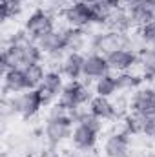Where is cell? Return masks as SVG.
<instances>
[{
  "mask_svg": "<svg viewBox=\"0 0 155 157\" xmlns=\"http://www.w3.org/2000/svg\"><path fill=\"white\" fill-rule=\"evenodd\" d=\"M110 68L113 73H124V71H133V68L139 66L141 62V53L133 46H122L110 51L106 55Z\"/></svg>",
  "mask_w": 155,
  "mask_h": 157,
  "instance_id": "obj_6",
  "label": "cell"
},
{
  "mask_svg": "<svg viewBox=\"0 0 155 157\" xmlns=\"http://www.w3.org/2000/svg\"><path fill=\"white\" fill-rule=\"evenodd\" d=\"M88 112L97 117L99 121H113L117 115V106L110 97H100V95H93V99L88 104Z\"/></svg>",
  "mask_w": 155,
  "mask_h": 157,
  "instance_id": "obj_16",
  "label": "cell"
},
{
  "mask_svg": "<svg viewBox=\"0 0 155 157\" xmlns=\"http://www.w3.org/2000/svg\"><path fill=\"white\" fill-rule=\"evenodd\" d=\"M24 68V71H26V77L29 80V88L31 90H35V88H39L40 84H42V80L46 77V66L39 62V64H29V66H22Z\"/></svg>",
  "mask_w": 155,
  "mask_h": 157,
  "instance_id": "obj_23",
  "label": "cell"
},
{
  "mask_svg": "<svg viewBox=\"0 0 155 157\" xmlns=\"http://www.w3.org/2000/svg\"><path fill=\"white\" fill-rule=\"evenodd\" d=\"M144 119L137 113H126L122 117V132H126L130 137H135V135H142L144 133Z\"/></svg>",
  "mask_w": 155,
  "mask_h": 157,
  "instance_id": "obj_21",
  "label": "cell"
},
{
  "mask_svg": "<svg viewBox=\"0 0 155 157\" xmlns=\"http://www.w3.org/2000/svg\"><path fill=\"white\" fill-rule=\"evenodd\" d=\"M66 77L59 71V70H47L46 71V77L42 80V84L39 86V91L42 95V101L46 106L49 104H55L66 86Z\"/></svg>",
  "mask_w": 155,
  "mask_h": 157,
  "instance_id": "obj_8",
  "label": "cell"
},
{
  "mask_svg": "<svg viewBox=\"0 0 155 157\" xmlns=\"http://www.w3.org/2000/svg\"><path fill=\"white\" fill-rule=\"evenodd\" d=\"M60 157H82L78 152H68V154H64V155H60Z\"/></svg>",
  "mask_w": 155,
  "mask_h": 157,
  "instance_id": "obj_29",
  "label": "cell"
},
{
  "mask_svg": "<svg viewBox=\"0 0 155 157\" xmlns=\"http://www.w3.org/2000/svg\"><path fill=\"white\" fill-rule=\"evenodd\" d=\"M124 9L128 11L131 26L135 29L155 20V7L152 0H124Z\"/></svg>",
  "mask_w": 155,
  "mask_h": 157,
  "instance_id": "obj_9",
  "label": "cell"
},
{
  "mask_svg": "<svg viewBox=\"0 0 155 157\" xmlns=\"http://www.w3.org/2000/svg\"><path fill=\"white\" fill-rule=\"evenodd\" d=\"M141 157H155V152H148V154H142Z\"/></svg>",
  "mask_w": 155,
  "mask_h": 157,
  "instance_id": "obj_31",
  "label": "cell"
},
{
  "mask_svg": "<svg viewBox=\"0 0 155 157\" xmlns=\"http://www.w3.org/2000/svg\"><path fill=\"white\" fill-rule=\"evenodd\" d=\"M60 17L64 18L68 28L88 29L91 26H106V13H102L97 6H88L80 0H75L60 9Z\"/></svg>",
  "mask_w": 155,
  "mask_h": 157,
  "instance_id": "obj_2",
  "label": "cell"
},
{
  "mask_svg": "<svg viewBox=\"0 0 155 157\" xmlns=\"http://www.w3.org/2000/svg\"><path fill=\"white\" fill-rule=\"evenodd\" d=\"M131 154V137L126 132H113L104 139L102 155L104 157H130Z\"/></svg>",
  "mask_w": 155,
  "mask_h": 157,
  "instance_id": "obj_10",
  "label": "cell"
},
{
  "mask_svg": "<svg viewBox=\"0 0 155 157\" xmlns=\"http://www.w3.org/2000/svg\"><path fill=\"white\" fill-rule=\"evenodd\" d=\"M22 29L26 31V35L31 40L39 42L44 35H47V33H51L53 29H57V28H55V17H53V13H51L49 9H46V7H37V9H33V11L28 15V18L24 20V28H22Z\"/></svg>",
  "mask_w": 155,
  "mask_h": 157,
  "instance_id": "obj_5",
  "label": "cell"
},
{
  "mask_svg": "<svg viewBox=\"0 0 155 157\" xmlns=\"http://www.w3.org/2000/svg\"><path fill=\"white\" fill-rule=\"evenodd\" d=\"M124 6V0H100L99 4H97V7L102 11V13H112V11H115V9H120Z\"/></svg>",
  "mask_w": 155,
  "mask_h": 157,
  "instance_id": "obj_25",
  "label": "cell"
},
{
  "mask_svg": "<svg viewBox=\"0 0 155 157\" xmlns=\"http://www.w3.org/2000/svg\"><path fill=\"white\" fill-rule=\"evenodd\" d=\"M73 128H75V119L71 115V112L64 110L59 102H55L46 119V124H44V137H46L47 144L51 148H55V146L70 141Z\"/></svg>",
  "mask_w": 155,
  "mask_h": 157,
  "instance_id": "obj_1",
  "label": "cell"
},
{
  "mask_svg": "<svg viewBox=\"0 0 155 157\" xmlns=\"http://www.w3.org/2000/svg\"><path fill=\"white\" fill-rule=\"evenodd\" d=\"M84 59L82 51H68L60 60V73L68 80H80L84 77Z\"/></svg>",
  "mask_w": 155,
  "mask_h": 157,
  "instance_id": "obj_13",
  "label": "cell"
},
{
  "mask_svg": "<svg viewBox=\"0 0 155 157\" xmlns=\"http://www.w3.org/2000/svg\"><path fill=\"white\" fill-rule=\"evenodd\" d=\"M93 95H95L93 90L82 80H68L57 102L68 112H77L82 108H88Z\"/></svg>",
  "mask_w": 155,
  "mask_h": 157,
  "instance_id": "obj_3",
  "label": "cell"
},
{
  "mask_svg": "<svg viewBox=\"0 0 155 157\" xmlns=\"http://www.w3.org/2000/svg\"><path fill=\"white\" fill-rule=\"evenodd\" d=\"M130 112L141 117L155 113V84H142L130 97Z\"/></svg>",
  "mask_w": 155,
  "mask_h": 157,
  "instance_id": "obj_7",
  "label": "cell"
},
{
  "mask_svg": "<svg viewBox=\"0 0 155 157\" xmlns=\"http://www.w3.org/2000/svg\"><path fill=\"white\" fill-rule=\"evenodd\" d=\"M9 106H11V112L17 113L18 117L33 119L42 112V108H44L46 104H44V101H42V95H40L39 88H35V90L22 91V93H18V95H11Z\"/></svg>",
  "mask_w": 155,
  "mask_h": 157,
  "instance_id": "obj_4",
  "label": "cell"
},
{
  "mask_svg": "<svg viewBox=\"0 0 155 157\" xmlns=\"http://www.w3.org/2000/svg\"><path fill=\"white\" fill-rule=\"evenodd\" d=\"M106 28L112 31H117V33H128L130 29H133L130 15L124 9V6L120 9H115V11L106 15Z\"/></svg>",
  "mask_w": 155,
  "mask_h": 157,
  "instance_id": "obj_17",
  "label": "cell"
},
{
  "mask_svg": "<svg viewBox=\"0 0 155 157\" xmlns=\"http://www.w3.org/2000/svg\"><path fill=\"white\" fill-rule=\"evenodd\" d=\"M37 44L40 46V49L44 51V55L49 57V59L62 60V57L68 53V44H66L64 29H53L51 33L44 35Z\"/></svg>",
  "mask_w": 155,
  "mask_h": 157,
  "instance_id": "obj_11",
  "label": "cell"
},
{
  "mask_svg": "<svg viewBox=\"0 0 155 157\" xmlns=\"http://www.w3.org/2000/svg\"><path fill=\"white\" fill-rule=\"evenodd\" d=\"M152 4H153V7H155V0H152Z\"/></svg>",
  "mask_w": 155,
  "mask_h": 157,
  "instance_id": "obj_32",
  "label": "cell"
},
{
  "mask_svg": "<svg viewBox=\"0 0 155 157\" xmlns=\"http://www.w3.org/2000/svg\"><path fill=\"white\" fill-rule=\"evenodd\" d=\"M137 39L142 48H155V20L137 29Z\"/></svg>",
  "mask_w": 155,
  "mask_h": 157,
  "instance_id": "obj_24",
  "label": "cell"
},
{
  "mask_svg": "<svg viewBox=\"0 0 155 157\" xmlns=\"http://www.w3.org/2000/svg\"><path fill=\"white\" fill-rule=\"evenodd\" d=\"M2 86H4V93L6 95H18L22 91L31 90L29 88V80L26 77V71H24L22 66L4 71V84Z\"/></svg>",
  "mask_w": 155,
  "mask_h": 157,
  "instance_id": "obj_15",
  "label": "cell"
},
{
  "mask_svg": "<svg viewBox=\"0 0 155 157\" xmlns=\"http://www.w3.org/2000/svg\"><path fill=\"white\" fill-rule=\"evenodd\" d=\"M93 93L95 95H100V97H115L119 95L120 91H119V82H117V73L113 71H110V73H106L104 77L97 78L95 82H93Z\"/></svg>",
  "mask_w": 155,
  "mask_h": 157,
  "instance_id": "obj_18",
  "label": "cell"
},
{
  "mask_svg": "<svg viewBox=\"0 0 155 157\" xmlns=\"http://www.w3.org/2000/svg\"><path fill=\"white\" fill-rule=\"evenodd\" d=\"M144 51L141 53V62H139V68H141V73L142 77H148L153 80L155 77V48H142Z\"/></svg>",
  "mask_w": 155,
  "mask_h": 157,
  "instance_id": "obj_22",
  "label": "cell"
},
{
  "mask_svg": "<svg viewBox=\"0 0 155 157\" xmlns=\"http://www.w3.org/2000/svg\"><path fill=\"white\" fill-rule=\"evenodd\" d=\"M2 2H6V4H11V6H24L28 0H2Z\"/></svg>",
  "mask_w": 155,
  "mask_h": 157,
  "instance_id": "obj_28",
  "label": "cell"
},
{
  "mask_svg": "<svg viewBox=\"0 0 155 157\" xmlns=\"http://www.w3.org/2000/svg\"><path fill=\"white\" fill-rule=\"evenodd\" d=\"M153 84H155V77H153Z\"/></svg>",
  "mask_w": 155,
  "mask_h": 157,
  "instance_id": "obj_33",
  "label": "cell"
},
{
  "mask_svg": "<svg viewBox=\"0 0 155 157\" xmlns=\"http://www.w3.org/2000/svg\"><path fill=\"white\" fill-rule=\"evenodd\" d=\"M80 2H84V4H88V6H97L100 0H80Z\"/></svg>",
  "mask_w": 155,
  "mask_h": 157,
  "instance_id": "obj_30",
  "label": "cell"
},
{
  "mask_svg": "<svg viewBox=\"0 0 155 157\" xmlns=\"http://www.w3.org/2000/svg\"><path fill=\"white\" fill-rule=\"evenodd\" d=\"M112 68H110V62L106 59L104 53H99V51H91L86 55L84 59V77L88 82H95L97 78L104 77L106 73H110Z\"/></svg>",
  "mask_w": 155,
  "mask_h": 157,
  "instance_id": "obj_12",
  "label": "cell"
},
{
  "mask_svg": "<svg viewBox=\"0 0 155 157\" xmlns=\"http://www.w3.org/2000/svg\"><path fill=\"white\" fill-rule=\"evenodd\" d=\"M64 35H66L68 51H82V49L88 46V35L84 33V29L66 28V29H64Z\"/></svg>",
  "mask_w": 155,
  "mask_h": 157,
  "instance_id": "obj_20",
  "label": "cell"
},
{
  "mask_svg": "<svg viewBox=\"0 0 155 157\" xmlns=\"http://www.w3.org/2000/svg\"><path fill=\"white\" fill-rule=\"evenodd\" d=\"M117 82H119V91L120 93H133L137 88L142 86V73H135V71H124V73H117Z\"/></svg>",
  "mask_w": 155,
  "mask_h": 157,
  "instance_id": "obj_19",
  "label": "cell"
},
{
  "mask_svg": "<svg viewBox=\"0 0 155 157\" xmlns=\"http://www.w3.org/2000/svg\"><path fill=\"white\" fill-rule=\"evenodd\" d=\"M142 135L148 137V139H152V141H155V113L144 119V133Z\"/></svg>",
  "mask_w": 155,
  "mask_h": 157,
  "instance_id": "obj_26",
  "label": "cell"
},
{
  "mask_svg": "<svg viewBox=\"0 0 155 157\" xmlns=\"http://www.w3.org/2000/svg\"><path fill=\"white\" fill-rule=\"evenodd\" d=\"M71 2H75V0H49V4H51V6H57L59 9L66 7V6H68V4H71Z\"/></svg>",
  "mask_w": 155,
  "mask_h": 157,
  "instance_id": "obj_27",
  "label": "cell"
},
{
  "mask_svg": "<svg viewBox=\"0 0 155 157\" xmlns=\"http://www.w3.org/2000/svg\"><path fill=\"white\" fill-rule=\"evenodd\" d=\"M128 33H117L108 29L106 33H99L93 37V51H99V53H104L108 55L110 51H113L117 48H122V46H130L128 44Z\"/></svg>",
  "mask_w": 155,
  "mask_h": 157,
  "instance_id": "obj_14",
  "label": "cell"
}]
</instances>
